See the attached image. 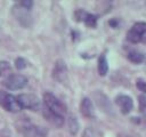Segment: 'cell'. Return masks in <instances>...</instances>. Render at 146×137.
<instances>
[{
	"label": "cell",
	"instance_id": "2e32d148",
	"mask_svg": "<svg viewBox=\"0 0 146 137\" xmlns=\"http://www.w3.org/2000/svg\"><path fill=\"white\" fill-rule=\"evenodd\" d=\"M67 124H68V130H70V132H71L72 135H75V134L78 132V130H79V122H78L76 118L73 116V115L68 116V119H67Z\"/></svg>",
	"mask_w": 146,
	"mask_h": 137
},
{
	"label": "cell",
	"instance_id": "9a60e30c",
	"mask_svg": "<svg viewBox=\"0 0 146 137\" xmlns=\"http://www.w3.org/2000/svg\"><path fill=\"white\" fill-rule=\"evenodd\" d=\"M128 59L132 63H136V64H139L144 61V55L139 51H136V50H132V51H129L128 55H127Z\"/></svg>",
	"mask_w": 146,
	"mask_h": 137
},
{
	"label": "cell",
	"instance_id": "3957f363",
	"mask_svg": "<svg viewBox=\"0 0 146 137\" xmlns=\"http://www.w3.org/2000/svg\"><path fill=\"white\" fill-rule=\"evenodd\" d=\"M2 84L9 90H19L26 87L27 78L23 74H9L3 80Z\"/></svg>",
	"mask_w": 146,
	"mask_h": 137
},
{
	"label": "cell",
	"instance_id": "6da1fadb",
	"mask_svg": "<svg viewBox=\"0 0 146 137\" xmlns=\"http://www.w3.org/2000/svg\"><path fill=\"white\" fill-rule=\"evenodd\" d=\"M43 104L47 110L50 112L64 118L66 114V106L62 100H59L55 95L51 92H44L43 94Z\"/></svg>",
	"mask_w": 146,
	"mask_h": 137
},
{
	"label": "cell",
	"instance_id": "9c48e42d",
	"mask_svg": "<svg viewBox=\"0 0 146 137\" xmlns=\"http://www.w3.org/2000/svg\"><path fill=\"white\" fill-rule=\"evenodd\" d=\"M74 16H75L76 21L83 22L89 27H96V25H97V16L92 15L90 13H87V11H84L82 9H78L74 13Z\"/></svg>",
	"mask_w": 146,
	"mask_h": 137
},
{
	"label": "cell",
	"instance_id": "5bb4252c",
	"mask_svg": "<svg viewBox=\"0 0 146 137\" xmlns=\"http://www.w3.org/2000/svg\"><path fill=\"white\" fill-rule=\"evenodd\" d=\"M108 72V63L105 55H100L98 58V73L102 76H105Z\"/></svg>",
	"mask_w": 146,
	"mask_h": 137
},
{
	"label": "cell",
	"instance_id": "7a4b0ae2",
	"mask_svg": "<svg viewBox=\"0 0 146 137\" xmlns=\"http://www.w3.org/2000/svg\"><path fill=\"white\" fill-rule=\"evenodd\" d=\"M11 14L16 18V21L24 27H30L33 23V17L30 9L22 7L19 3H16L11 7Z\"/></svg>",
	"mask_w": 146,
	"mask_h": 137
},
{
	"label": "cell",
	"instance_id": "e0dca14e",
	"mask_svg": "<svg viewBox=\"0 0 146 137\" xmlns=\"http://www.w3.org/2000/svg\"><path fill=\"white\" fill-rule=\"evenodd\" d=\"M10 71H11L10 63L7 61H0V76H5L9 74Z\"/></svg>",
	"mask_w": 146,
	"mask_h": 137
},
{
	"label": "cell",
	"instance_id": "5b68a950",
	"mask_svg": "<svg viewBox=\"0 0 146 137\" xmlns=\"http://www.w3.org/2000/svg\"><path fill=\"white\" fill-rule=\"evenodd\" d=\"M17 100L22 108H27L31 111H38L40 108V100L33 94H21L17 97Z\"/></svg>",
	"mask_w": 146,
	"mask_h": 137
},
{
	"label": "cell",
	"instance_id": "277c9868",
	"mask_svg": "<svg viewBox=\"0 0 146 137\" xmlns=\"http://www.w3.org/2000/svg\"><path fill=\"white\" fill-rule=\"evenodd\" d=\"M0 105L6 111L11 112V113H17L22 110L17 98L13 96L11 94L5 92V91H0Z\"/></svg>",
	"mask_w": 146,
	"mask_h": 137
},
{
	"label": "cell",
	"instance_id": "7402d4cb",
	"mask_svg": "<svg viewBox=\"0 0 146 137\" xmlns=\"http://www.w3.org/2000/svg\"><path fill=\"white\" fill-rule=\"evenodd\" d=\"M140 42H144V43H146V31L144 32V34H143V37H141V40H140Z\"/></svg>",
	"mask_w": 146,
	"mask_h": 137
},
{
	"label": "cell",
	"instance_id": "44dd1931",
	"mask_svg": "<svg viewBox=\"0 0 146 137\" xmlns=\"http://www.w3.org/2000/svg\"><path fill=\"white\" fill-rule=\"evenodd\" d=\"M18 3H19L22 7L26 8V9H31L32 6H33V2L30 1V0H24V1H21V2H18Z\"/></svg>",
	"mask_w": 146,
	"mask_h": 137
},
{
	"label": "cell",
	"instance_id": "ac0fdd59",
	"mask_svg": "<svg viewBox=\"0 0 146 137\" xmlns=\"http://www.w3.org/2000/svg\"><path fill=\"white\" fill-rule=\"evenodd\" d=\"M27 65V62L23 58V57H18L15 59V66L17 70H24Z\"/></svg>",
	"mask_w": 146,
	"mask_h": 137
},
{
	"label": "cell",
	"instance_id": "4fadbf2b",
	"mask_svg": "<svg viewBox=\"0 0 146 137\" xmlns=\"http://www.w3.org/2000/svg\"><path fill=\"white\" fill-rule=\"evenodd\" d=\"M43 115H44V118H46L50 123H52L54 126L62 127L63 123H64V118H62V116H59V115H57V114L50 112V111L47 110L46 107H44V110H43Z\"/></svg>",
	"mask_w": 146,
	"mask_h": 137
},
{
	"label": "cell",
	"instance_id": "8fae6325",
	"mask_svg": "<svg viewBox=\"0 0 146 137\" xmlns=\"http://www.w3.org/2000/svg\"><path fill=\"white\" fill-rule=\"evenodd\" d=\"M95 100L97 103V105L102 108V111L106 112V113H112V106H111V103L108 100V98L106 97V95H104L103 92L100 91H96L95 92Z\"/></svg>",
	"mask_w": 146,
	"mask_h": 137
},
{
	"label": "cell",
	"instance_id": "8992f818",
	"mask_svg": "<svg viewBox=\"0 0 146 137\" xmlns=\"http://www.w3.org/2000/svg\"><path fill=\"white\" fill-rule=\"evenodd\" d=\"M145 31H146V23H144V22L135 23L127 33V40L132 43H138V42H140L141 37Z\"/></svg>",
	"mask_w": 146,
	"mask_h": 137
},
{
	"label": "cell",
	"instance_id": "d6986e66",
	"mask_svg": "<svg viewBox=\"0 0 146 137\" xmlns=\"http://www.w3.org/2000/svg\"><path fill=\"white\" fill-rule=\"evenodd\" d=\"M136 86H137V88H138L140 91L146 92V81H144L143 79H138V80L136 81Z\"/></svg>",
	"mask_w": 146,
	"mask_h": 137
},
{
	"label": "cell",
	"instance_id": "ba28073f",
	"mask_svg": "<svg viewBox=\"0 0 146 137\" xmlns=\"http://www.w3.org/2000/svg\"><path fill=\"white\" fill-rule=\"evenodd\" d=\"M22 135L24 137H47V129L41 126L27 124L22 127Z\"/></svg>",
	"mask_w": 146,
	"mask_h": 137
},
{
	"label": "cell",
	"instance_id": "52a82bcc",
	"mask_svg": "<svg viewBox=\"0 0 146 137\" xmlns=\"http://www.w3.org/2000/svg\"><path fill=\"white\" fill-rule=\"evenodd\" d=\"M52 79L56 80L57 82L64 83L67 79V66L63 59H57L55 62L52 72H51Z\"/></svg>",
	"mask_w": 146,
	"mask_h": 137
},
{
	"label": "cell",
	"instance_id": "ffe728a7",
	"mask_svg": "<svg viewBox=\"0 0 146 137\" xmlns=\"http://www.w3.org/2000/svg\"><path fill=\"white\" fill-rule=\"evenodd\" d=\"M139 108L140 111L146 110V97L145 96H139Z\"/></svg>",
	"mask_w": 146,
	"mask_h": 137
},
{
	"label": "cell",
	"instance_id": "7c38bea8",
	"mask_svg": "<svg viewBox=\"0 0 146 137\" xmlns=\"http://www.w3.org/2000/svg\"><path fill=\"white\" fill-rule=\"evenodd\" d=\"M80 112L86 118L95 116V110H94V105H92V102L90 98H88V97L82 98V100L80 103Z\"/></svg>",
	"mask_w": 146,
	"mask_h": 137
},
{
	"label": "cell",
	"instance_id": "30bf717a",
	"mask_svg": "<svg viewBox=\"0 0 146 137\" xmlns=\"http://www.w3.org/2000/svg\"><path fill=\"white\" fill-rule=\"evenodd\" d=\"M115 103L120 107V110L123 114H128L133 107L132 98L130 96H127V95H119L115 98Z\"/></svg>",
	"mask_w": 146,
	"mask_h": 137
}]
</instances>
